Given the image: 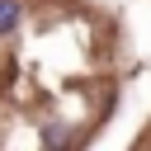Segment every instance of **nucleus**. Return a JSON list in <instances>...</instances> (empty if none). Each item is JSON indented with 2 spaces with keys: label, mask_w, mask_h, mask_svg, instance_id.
Returning <instances> with one entry per match:
<instances>
[{
  "label": "nucleus",
  "mask_w": 151,
  "mask_h": 151,
  "mask_svg": "<svg viewBox=\"0 0 151 151\" xmlns=\"http://www.w3.org/2000/svg\"><path fill=\"white\" fill-rule=\"evenodd\" d=\"M127 151H151V123H146V127H142V132H137V142H132V146H127Z\"/></svg>",
  "instance_id": "2"
},
{
  "label": "nucleus",
  "mask_w": 151,
  "mask_h": 151,
  "mask_svg": "<svg viewBox=\"0 0 151 151\" xmlns=\"http://www.w3.org/2000/svg\"><path fill=\"white\" fill-rule=\"evenodd\" d=\"M123 94V33L85 0H0V151H85Z\"/></svg>",
  "instance_id": "1"
}]
</instances>
